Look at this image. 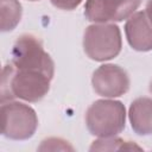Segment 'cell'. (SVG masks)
Segmentation results:
<instances>
[{
	"label": "cell",
	"mask_w": 152,
	"mask_h": 152,
	"mask_svg": "<svg viewBox=\"0 0 152 152\" xmlns=\"http://www.w3.org/2000/svg\"><path fill=\"white\" fill-rule=\"evenodd\" d=\"M51 80L43 72L18 70L12 63L6 64L1 76V103L14 99L32 103L38 102L49 93Z\"/></svg>",
	"instance_id": "6da1fadb"
},
{
	"label": "cell",
	"mask_w": 152,
	"mask_h": 152,
	"mask_svg": "<svg viewBox=\"0 0 152 152\" xmlns=\"http://www.w3.org/2000/svg\"><path fill=\"white\" fill-rule=\"evenodd\" d=\"M86 126L97 138L116 137L126 126L124 103L116 100H96L86 112Z\"/></svg>",
	"instance_id": "7a4b0ae2"
},
{
	"label": "cell",
	"mask_w": 152,
	"mask_h": 152,
	"mask_svg": "<svg viewBox=\"0 0 152 152\" xmlns=\"http://www.w3.org/2000/svg\"><path fill=\"white\" fill-rule=\"evenodd\" d=\"M122 48L120 27L109 23H94L83 34V50L95 62H106L115 58Z\"/></svg>",
	"instance_id": "3957f363"
},
{
	"label": "cell",
	"mask_w": 152,
	"mask_h": 152,
	"mask_svg": "<svg viewBox=\"0 0 152 152\" xmlns=\"http://www.w3.org/2000/svg\"><path fill=\"white\" fill-rule=\"evenodd\" d=\"M11 63L18 70L39 71L53 78L55 63L44 50L40 39L33 34H21L11 50Z\"/></svg>",
	"instance_id": "277c9868"
},
{
	"label": "cell",
	"mask_w": 152,
	"mask_h": 152,
	"mask_svg": "<svg viewBox=\"0 0 152 152\" xmlns=\"http://www.w3.org/2000/svg\"><path fill=\"white\" fill-rule=\"evenodd\" d=\"M38 116L36 110L23 102L1 103V133L11 140H27L36 133Z\"/></svg>",
	"instance_id": "5b68a950"
},
{
	"label": "cell",
	"mask_w": 152,
	"mask_h": 152,
	"mask_svg": "<svg viewBox=\"0 0 152 152\" xmlns=\"http://www.w3.org/2000/svg\"><path fill=\"white\" fill-rule=\"evenodd\" d=\"M142 0H87L84 17L91 23H118L128 19Z\"/></svg>",
	"instance_id": "8992f818"
},
{
	"label": "cell",
	"mask_w": 152,
	"mask_h": 152,
	"mask_svg": "<svg viewBox=\"0 0 152 152\" xmlns=\"http://www.w3.org/2000/svg\"><path fill=\"white\" fill-rule=\"evenodd\" d=\"M91 86L97 95L114 99L128 91L131 81L127 71L120 65L102 64L93 72Z\"/></svg>",
	"instance_id": "52a82bcc"
},
{
	"label": "cell",
	"mask_w": 152,
	"mask_h": 152,
	"mask_svg": "<svg viewBox=\"0 0 152 152\" xmlns=\"http://www.w3.org/2000/svg\"><path fill=\"white\" fill-rule=\"evenodd\" d=\"M125 34L133 50L140 52L152 50V23L145 11L135 12L126 20Z\"/></svg>",
	"instance_id": "ba28073f"
},
{
	"label": "cell",
	"mask_w": 152,
	"mask_h": 152,
	"mask_svg": "<svg viewBox=\"0 0 152 152\" xmlns=\"http://www.w3.org/2000/svg\"><path fill=\"white\" fill-rule=\"evenodd\" d=\"M128 119L131 127L138 135L152 134V99L138 97L128 109Z\"/></svg>",
	"instance_id": "9c48e42d"
},
{
	"label": "cell",
	"mask_w": 152,
	"mask_h": 152,
	"mask_svg": "<svg viewBox=\"0 0 152 152\" xmlns=\"http://www.w3.org/2000/svg\"><path fill=\"white\" fill-rule=\"evenodd\" d=\"M23 7L19 0H0V30L10 32L21 20Z\"/></svg>",
	"instance_id": "30bf717a"
},
{
	"label": "cell",
	"mask_w": 152,
	"mask_h": 152,
	"mask_svg": "<svg viewBox=\"0 0 152 152\" xmlns=\"http://www.w3.org/2000/svg\"><path fill=\"white\" fill-rule=\"evenodd\" d=\"M140 150L139 146L133 144L132 141H125L121 138L118 137H110V138H100L95 141H93L90 146V151H120V150Z\"/></svg>",
	"instance_id": "8fae6325"
},
{
	"label": "cell",
	"mask_w": 152,
	"mask_h": 152,
	"mask_svg": "<svg viewBox=\"0 0 152 152\" xmlns=\"http://www.w3.org/2000/svg\"><path fill=\"white\" fill-rule=\"evenodd\" d=\"M39 151H56V150H62V151H74V147L68 144V141L61 139V138H48L42 141L40 146L38 147Z\"/></svg>",
	"instance_id": "7c38bea8"
},
{
	"label": "cell",
	"mask_w": 152,
	"mask_h": 152,
	"mask_svg": "<svg viewBox=\"0 0 152 152\" xmlns=\"http://www.w3.org/2000/svg\"><path fill=\"white\" fill-rule=\"evenodd\" d=\"M51 4L59 8V10H64V11H72L75 8H77L83 0H50Z\"/></svg>",
	"instance_id": "4fadbf2b"
},
{
	"label": "cell",
	"mask_w": 152,
	"mask_h": 152,
	"mask_svg": "<svg viewBox=\"0 0 152 152\" xmlns=\"http://www.w3.org/2000/svg\"><path fill=\"white\" fill-rule=\"evenodd\" d=\"M145 12H146V14H147L148 19H150V20H151V23H152V0H147Z\"/></svg>",
	"instance_id": "5bb4252c"
},
{
	"label": "cell",
	"mask_w": 152,
	"mask_h": 152,
	"mask_svg": "<svg viewBox=\"0 0 152 152\" xmlns=\"http://www.w3.org/2000/svg\"><path fill=\"white\" fill-rule=\"evenodd\" d=\"M150 91H151V94H152V81H151V83H150Z\"/></svg>",
	"instance_id": "9a60e30c"
},
{
	"label": "cell",
	"mask_w": 152,
	"mask_h": 152,
	"mask_svg": "<svg viewBox=\"0 0 152 152\" xmlns=\"http://www.w3.org/2000/svg\"><path fill=\"white\" fill-rule=\"evenodd\" d=\"M28 1H40V0H28Z\"/></svg>",
	"instance_id": "2e32d148"
}]
</instances>
